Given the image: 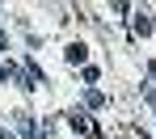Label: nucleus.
Returning a JSON list of instances; mask_svg holds the SVG:
<instances>
[{
    "mask_svg": "<svg viewBox=\"0 0 156 139\" xmlns=\"http://www.w3.org/2000/svg\"><path fill=\"white\" fill-rule=\"evenodd\" d=\"M135 34H152V17L148 13H135Z\"/></svg>",
    "mask_w": 156,
    "mask_h": 139,
    "instance_id": "obj_2",
    "label": "nucleus"
},
{
    "mask_svg": "<svg viewBox=\"0 0 156 139\" xmlns=\"http://www.w3.org/2000/svg\"><path fill=\"white\" fill-rule=\"evenodd\" d=\"M68 127H72V131H89V118H84V114H68Z\"/></svg>",
    "mask_w": 156,
    "mask_h": 139,
    "instance_id": "obj_3",
    "label": "nucleus"
},
{
    "mask_svg": "<svg viewBox=\"0 0 156 139\" xmlns=\"http://www.w3.org/2000/svg\"><path fill=\"white\" fill-rule=\"evenodd\" d=\"M63 59H68L72 68H76V63H84V47H80V42H72V47L63 51Z\"/></svg>",
    "mask_w": 156,
    "mask_h": 139,
    "instance_id": "obj_1",
    "label": "nucleus"
}]
</instances>
